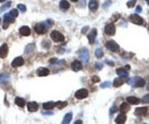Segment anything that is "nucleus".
I'll return each instance as SVG.
<instances>
[{"label": "nucleus", "instance_id": "nucleus-1", "mask_svg": "<svg viewBox=\"0 0 149 124\" xmlns=\"http://www.w3.org/2000/svg\"><path fill=\"white\" fill-rule=\"evenodd\" d=\"M4 23H3V29H7L8 28V26L11 24V23H13L14 21H15V16L14 15H12L10 12L9 13H6L5 15H4Z\"/></svg>", "mask_w": 149, "mask_h": 124}, {"label": "nucleus", "instance_id": "nucleus-2", "mask_svg": "<svg viewBox=\"0 0 149 124\" xmlns=\"http://www.w3.org/2000/svg\"><path fill=\"white\" fill-rule=\"evenodd\" d=\"M51 39L54 41V42H57V43H61V42H64L65 41V37L63 34H61L60 32L58 31H53L51 33Z\"/></svg>", "mask_w": 149, "mask_h": 124}, {"label": "nucleus", "instance_id": "nucleus-3", "mask_svg": "<svg viewBox=\"0 0 149 124\" xmlns=\"http://www.w3.org/2000/svg\"><path fill=\"white\" fill-rule=\"evenodd\" d=\"M105 46H106V48H107L108 50H110L111 52L116 53V52L119 51V46H118V44H117L116 42H114V41H107V43H106Z\"/></svg>", "mask_w": 149, "mask_h": 124}, {"label": "nucleus", "instance_id": "nucleus-4", "mask_svg": "<svg viewBox=\"0 0 149 124\" xmlns=\"http://www.w3.org/2000/svg\"><path fill=\"white\" fill-rule=\"evenodd\" d=\"M78 55H79V59H80V61H81L82 63H87V62H88L89 54H88V52H87L86 49H82V50L78 53Z\"/></svg>", "mask_w": 149, "mask_h": 124}, {"label": "nucleus", "instance_id": "nucleus-5", "mask_svg": "<svg viewBox=\"0 0 149 124\" xmlns=\"http://www.w3.org/2000/svg\"><path fill=\"white\" fill-rule=\"evenodd\" d=\"M87 95H88V91H87V89H85V88H80V89H78V90L75 92V94H74V96H75L77 99H83V98H85Z\"/></svg>", "mask_w": 149, "mask_h": 124}, {"label": "nucleus", "instance_id": "nucleus-6", "mask_svg": "<svg viewBox=\"0 0 149 124\" xmlns=\"http://www.w3.org/2000/svg\"><path fill=\"white\" fill-rule=\"evenodd\" d=\"M130 20H131L132 23H134V24H136V25H142V24L144 23L143 19H142L140 16L136 15V14L131 15V16H130Z\"/></svg>", "mask_w": 149, "mask_h": 124}, {"label": "nucleus", "instance_id": "nucleus-7", "mask_svg": "<svg viewBox=\"0 0 149 124\" xmlns=\"http://www.w3.org/2000/svg\"><path fill=\"white\" fill-rule=\"evenodd\" d=\"M104 32L106 35H109V36H112L115 34V27L113 24H107L104 28Z\"/></svg>", "mask_w": 149, "mask_h": 124}, {"label": "nucleus", "instance_id": "nucleus-8", "mask_svg": "<svg viewBox=\"0 0 149 124\" xmlns=\"http://www.w3.org/2000/svg\"><path fill=\"white\" fill-rule=\"evenodd\" d=\"M24 64V59L22 57H17L13 62H12V67L13 68H18V67H21L23 66Z\"/></svg>", "mask_w": 149, "mask_h": 124}, {"label": "nucleus", "instance_id": "nucleus-9", "mask_svg": "<svg viewBox=\"0 0 149 124\" xmlns=\"http://www.w3.org/2000/svg\"><path fill=\"white\" fill-rule=\"evenodd\" d=\"M35 32L37 34H39V35H42V34H44L46 32V27L44 26L43 23L42 24H37L35 26Z\"/></svg>", "mask_w": 149, "mask_h": 124}, {"label": "nucleus", "instance_id": "nucleus-10", "mask_svg": "<svg viewBox=\"0 0 149 124\" xmlns=\"http://www.w3.org/2000/svg\"><path fill=\"white\" fill-rule=\"evenodd\" d=\"M71 68L74 72H78V71H80L82 69V66H81V63L79 61H74L72 63V65H71Z\"/></svg>", "mask_w": 149, "mask_h": 124}, {"label": "nucleus", "instance_id": "nucleus-11", "mask_svg": "<svg viewBox=\"0 0 149 124\" xmlns=\"http://www.w3.org/2000/svg\"><path fill=\"white\" fill-rule=\"evenodd\" d=\"M88 8L92 12H94L95 10H97V8H98V1L97 0H90L88 2Z\"/></svg>", "mask_w": 149, "mask_h": 124}, {"label": "nucleus", "instance_id": "nucleus-12", "mask_svg": "<svg viewBox=\"0 0 149 124\" xmlns=\"http://www.w3.org/2000/svg\"><path fill=\"white\" fill-rule=\"evenodd\" d=\"M7 54H8V47H7L6 44H3V45L0 47V58H1V59L6 58Z\"/></svg>", "mask_w": 149, "mask_h": 124}, {"label": "nucleus", "instance_id": "nucleus-13", "mask_svg": "<svg viewBox=\"0 0 149 124\" xmlns=\"http://www.w3.org/2000/svg\"><path fill=\"white\" fill-rule=\"evenodd\" d=\"M19 32H20V34H21L22 36H25V37H28V36L31 34V30H30V28L27 27V26L21 27L20 30H19Z\"/></svg>", "mask_w": 149, "mask_h": 124}, {"label": "nucleus", "instance_id": "nucleus-14", "mask_svg": "<svg viewBox=\"0 0 149 124\" xmlns=\"http://www.w3.org/2000/svg\"><path fill=\"white\" fill-rule=\"evenodd\" d=\"M50 74V71L47 68H40L37 70V75L39 77H46Z\"/></svg>", "mask_w": 149, "mask_h": 124}, {"label": "nucleus", "instance_id": "nucleus-15", "mask_svg": "<svg viewBox=\"0 0 149 124\" xmlns=\"http://www.w3.org/2000/svg\"><path fill=\"white\" fill-rule=\"evenodd\" d=\"M27 107H28V110H29V111H31V112H35V111L38 110L39 105L37 104V102L32 101V102H29V103L27 104Z\"/></svg>", "mask_w": 149, "mask_h": 124}, {"label": "nucleus", "instance_id": "nucleus-16", "mask_svg": "<svg viewBox=\"0 0 149 124\" xmlns=\"http://www.w3.org/2000/svg\"><path fill=\"white\" fill-rule=\"evenodd\" d=\"M96 37V29H92L89 34H87V38H88V41L90 44H93L94 43V39Z\"/></svg>", "mask_w": 149, "mask_h": 124}, {"label": "nucleus", "instance_id": "nucleus-17", "mask_svg": "<svg viewBox=\"0 0 149 124\" xmlns=\"http://www.w3.org/2000/svg\"><path fill=\"white\" fill-rule=\"evenodd\" d=\"M147 111H148L147 107H138L135 109V114L138 116H143L147 113Z\"/></svg>", "mask_w": 149, "mask_h": 124}, {"label": "nucleus", "instance_id": "nucleus-18", "mask_svg": "<svg viewBox=\"0 0 149 124\" xmlns=\"http://www.w3.org/2000/svg\"><path fill=\"white\" fill-rule=\"evenodd\" d=\"M126 121V114L124 113V112H122V113H120L117 117H116V119H115V122L116 123H124Z\"/></svg>", "mask_w": 149, "mask_h": 124}, {"label": "nucleus", "instance_id": "nucleus-19", "mask_svg": "<svg viewBox=\"0 0 149 124\" xmlns=\"http://www.w3.org/2000/svg\"><path fill=\"white\" fill-rule=\"evenodd\" d=\"M126 100H127V102L130 103V104H138V103L140 102V100H139L137 97H135V96H128V97L126 98Z\"/></svg>", "mask_w": 149, "mask_h": 124}, {"label": "nucleus", "instance_id": "nucleus-20", "mask_svg": "<svg viewBox=\"0 0 149 124\" xmlns=\"http://www.w3.org/2000/svg\"><path fill=\"white\" fill-rule=\"evenodd\" d=\"M60 8L62 10H68L70 8V3L67 0H61V2H60Z\"/></svg>", "mask_w": 149, "mask_h": 124}, {"label": "nucleus", "instance_id": "nucleus-21", "mask_svg": "<svg viewBox=\"0 0 149 124\" xmlns=\"http://www.w3.org/2000/svg\"><path fill=\"white\" fill-rule=\"evenodd\" d=\"M116 73H117V75H118L120 78H127V77H128L127 72H126L125 70H123V69H117V70H116Z\"/></svg>", "mask_w": 149, "mask_h": 124}, {"label": "nucleus", "instance_id": "nucleus-22", "mask_svg": "<svg viewBox=\"0 0 149 124\" xmlns=\"http://www.w3.org/2000/svg\"><path fill=\"white\" fill-rule=\"evenodd\" d=\"M140 78L139 77H133V78H131V79H129L128 80V84L130 85V86H135V84H136V83L138 82V80H139Z\"/></svg>", "mask_w": 149, "mask_h": 124}, {"label": "nucleus", "instance_id": "nucleus-23", "mask_svg": "<svg viewBox=\"0 0 149 124\" xmlns=\"http://www.w3.org/2000/svg\"><path fill=\"white\" fill-rule=\"evenodd\" d=\"M129 109H130V106H129L127 103H125V102L121 103L120 106H119V110H120L121 112H127Z\"/></svg>", "mask_w": 149, "mask_h": 124}, {"label": "nucleus", "instance_id": "nucleus-24", "mask_svg": "<svg viewBox=\"0 0 149 124\" xmlns=\"http://www.w3.org/2000/svg\"><path fill=\"white\" fill-rule=\"evenodd\" d=\"M15 103L18 106H20V107H24L25 106V100L22 97H16L15 98Z\"/></svg>", "mask_w": 149, "mask_h": 124}, {"label": "nucleus", "instance_id": "nucleus-25", "mask_svg": "<svg viewBox=\"0 0 149 124\" xmlns=\"http://www.w3.org/2000/svg\"><path fill=\"white\" fill-rule=\"evenodd\" d=\"M43 107H44V109L50 110V109H53V108L55 107V103L52 102V101H50V102H45V103L43 104Z\"/></svg>", "mask_w": 149, "mask_h": 124}, {"label": "nucleus", "instance_id": "nucleus-26", "mask_svg": "<svg viewBox=\"0 0 149 124\" xmlns=\"http://www.w3.org/2000/svg\"><path fill=\"white\" fill-rule=\"evenodd\" d=\"M72 117H73V114H72L71 112H69V113H67V114L65 115V117H64V120H63V123H65V124L70 123V121L72 120Z\"/></svg>", "mask_w": 149, "mask_h": 124}, {"label": "nucleus", "instance_id": "nucleus-27", "mask_svg": "<svg viewBox=\"0 0 149 124\" xmlns=\"http://www.w3.org/2000/svg\"><path fill=\"white\" fill-rule=\"evenodd\" d=\"M122 84H123V81H122V79H120V78L115 79L114 82H113V86H114V87H118V86H120V85H122Z\"/></svg>", "mask_w": 149, "mask_h": 124}, {"label": "nucleus", "instance_id": "nucleus-28", "mask_svg": "<svg viewBox=\"0 0 149 124\" xmlns=\"http://www.w3.org/2000/svg\"><path fill=\"white\" fill-rule=\"evenodd\" d=\"M55 105H56L59 109H62V108L66 107V106L68 105V102H67V101H57V102L55 103Z\"/></svg>", "mask_w": 149, "mask_h": 124}, {"label": "nucleus", "instance_id": "nucleus-29", "mask_svg": "<svg viewBox=\"0 0 149 124\" xmlns=\"http://www.w3.org/2000/svg\"><path fill=\"white\" fill-rule=\"evenodd\" d=\"M144 85H145V81H144L143 79H141V78L138 80V82H137L136 84H135L136 87H142V86H144Z\"/></svg>", "mask_w": 149, "mask_h": 124}, {"label": "nucleus", "instance_id": "nucleus-30", "mask_svg": "<svg viewBox=\"0 0 149 124\" xmlns=\"http://www.w3.org/2000/svg\"><path fill=\"white\" fill-rule=\"evenodd\" d=\"M11 4H12V2H11V1H8V2H6L4 5H2V6H1L0 10H1V11H5L6 9H8V8L11 6Z\"/></svg>", "mask_w": 149, "mask_h": 124}, {"label": "nucleus", "instance_id": "nucleus-31", "mask_svg": "<svg viewBox=\"0 0 149 124\" xmlns=\"http://www.w3.org/2000/svg\"><path fill=\"white\" fill-rule=\"evenodd\" d=\"M10 80L9 75H0V82H8Z\"/></svg>", "mask_w": 149, "mask_h": 124}, {"label": "nucleus", "instance_id": "nucleus-32", "mask_svg": "<svg viewBox=\"0 0 149 124\" xmlns=\"http://www.w3.org/2000/svg\"><path fill=\"white\" fill-rule=\"evenodd\" d=\"M94 55H95V57L96 58H102V56H103V52H102V50H100V49H97V50H95V53H94Z\"/></svg>", "mask_w": 149, "mask_h": 124}, {"label": "nucleus", "instance_id": "nucleus-33", "mask_svg": "<svg viewBox=\"0 0 149 124\" xmlns=\"http://www.w3.org/2000/svg\"><path fill=\"white\" fill-rule=\"evenodd\" d=\"M17 8H18V10H20V11H22V12H25V11H26V6L23 5V4H18Z\"/></svg>", "mask_w": 149, "mask_h": 124}, {"label": "nucleus", "instance_id": "nucleus-34", "mask_svg": "<svg viewBox=\"0 0 149 124\" xmlns=\"http://www.w3.org/2000/svg\"><path fill=\"white\" fill-rule=\"evenodd\" d=\"M135 2H136V0H129V1L127 2V7L132 8V7L135 5Z\"/></svg>", "mask_w": 149, "mask_h": 124}, {"label": "nucleus", "instance_id": "nucleus-35", "mask_svg": "<svg viewBox=\"0 0 149 124\" xmlns=\"http://www.w3.org/2000/svg\"><path fill=\"white\" fill-rule=\"evenodd\" d=\"M42 45H43V47H44V48H49V47L51 46L50 42H49V41H47V40H44V41H43V43H42Z\"/></svg>", "mask_w": 149, "mask_h": 124}, {"label": "nucleus", "instance_id": "nucleus-36", "mask_svg": "<svg viewBox=\"0 0 149 124\" xmlns=\"http://www.w3.org/2000/svg\"><path fill=\"white\" fill-rule=\"evenodd\" d=\"M91 82L94 83H96L99 82V78H98L97 76H92V77H91Z\"/></svg>", "mask_w": 149, "mask_h": 124}, {"label": "nucleus", "instance_id": "nucleus-37", "mask_svg": "<svg viewBox=\"0 0 149 124\" xmlns=\"http://www.w3.org/2000/svg\"><path fill=\"white\" fill-rule=\"evenodd\" d=\"M110 85V82H105V83H102L101 84H100V87L101 88H105V87H107V86H109Z\"/></svg>", "mask_w": 149, "mask_h": 124}, {"label": "nucleus", "instance_id": "nucleus-38", "mask_svg": "<svg viewBox=\"0 0 149 124\" xmlns=\"http://www.w3.org/2000/svg\"><path fill=\"white\" fill-rule=\"evenodd\" d=\"M142 102H144V103H149V93L146 94V95H144V97L142 98Z\"/></svg>", "mask_w": 149, "mask_h": 124}, {"label": "nucleus", "instance_id": "nucleus-39", "mask_svg": "<svg viewBox=\"0 0 149 124\" xmlns=\"http://www.w3.org/2000/svg\"><path fill=\"white\" fill-rule=\"evenodd\" d=\"M95 68H96L97 70H101L102 65H101V64H95Z\"/></svg>", "mask_w": 149, "mask_h": 124}, {"label": "nucleus", "instance_id": "nucleus-40", "mask_svg": "<svg viewBox=\"0 0 149 124\" xmlns=\"http://www.w3.org/2000/svg\"><path fill=\"white\" fill-rule=\"evenodd\" d=\"M136 12H137V13H140V12H141V7H140V6H137V7H136Z\"/></svg>", "mask_w": 149, "mask_h": 124}, {"label": "nucleus", "instance_id": "nucleus-41", "mask_svg": "<svg viewBox=\"0 0 149 124\" xmlns=\"http://www.w3.org/2000/svg\"><path fill=\"white\" fill-rule=\"evenodd\" d=\"M105 63L108 64V65H110V66H113V65H114V63H113V62H110V61H105Z\"/></svg>", "mask_w": 149, "mask_h": 124}, {"label": "nucleus", "instance_id": "nucleus-42", "mask_svg": "<svg viewBox=\"0 0 149 124\" xmlns=\"http://www.w3.org/2000/svg\"><path fill=\"white\" fill-rule=\"evenodd\" d=\"M114 111H115V107H113L112 109H110V113H111V114H112V113H113Z\"/></svg>", "mask_w": 149, "mask_h": 124}, {"label": "nucleus", "instance_id": "nucleus-43", "mask_svg": "<svg viewBox=\"0 0 149 124\" xmlns=\"http://www.w3.org/2000/svg\"><path fill=\"white\" fill-rule=\"evenodd\" d=\"M42 113H43V114H49V115H52V114H53L52 112H42Z\"/></svg>", "mask_w": 149, "mask_h": 124}, {"label": "nucleus", "instance_id": "nucleus-44", "mask_svg": "<svg viewBox=\"0 0 149 124\" xmlns=\"http://www.w3.org/2000/svg\"><path fill=\"white\" fill-rule=\"evenodd\" d=\"M54 62H57V59H52V60L50 61V63H54Z\"/></svg>", "mask_w": 149, "mask_h": 124}, {"label": "nucleus", "instance_id": "nucleus-45", "mask_svg": "<svg viewBox=\"0 0 149 124\" xmlns=\"http://www.w3.org/2000/svg\"><path fill=\"white\" fill-rule=\"evenodd\" d=\"M74 123H75V124H77V123H81V121H80V120H77V121H75Z\"/></svg>", "mask_w": 149, "mask_h": 124}, {"label": "nucleus", "instance_id": "nucleus-46", "mask_svg": "<svg viewBox=\"0 0 149 124\" xmlns=\"http://www.w3.org/2000/svg\"><path fill=\"white\" fill-rule=\"evenodd\" d=\"M125 69H126V70H129V69H130V67H129V66H125Z\"/></svg>", "mask_w": 149, "mask_h": 124}, {"label": "nucleus", "instance_id": "nucleus-47", "mask_svg": "<svg viewBox=\"0 0 149 124\" xmlns=\"http://www.w3.org/2000/svg\"><path fill=\"white\" fill-rule=\"evenodd\" d=\"M4 1H6V0H0V3H3Z\"/></svg>", "mask_w": 149, "mask_h": 124}, {"label": "nucleus", "instance_id": "nucleus-48", "mask_svg": "<svg viewBox=\"0 0 149 124\" xmlns=\"http://www.w3.org/2000/svg\"><path fill=\"white\" fill-rule=\"evenodd\" d=\"M147 89H148V90H149V83H148V84H147Z\"/></svg>", "mask_w": 149, "mask_h": 124}, {"label": "nucleus", "instance_id": "nucleus-49", "mask_svg": "<svg viewBox=\"0 0 149 124\" xmlns=\"http://www.w3.org/2000/svg\"><path fill=\"white\" fill-rule=\"evenodd\" d=\"M72 1H73V2H76V1H77V0H72Z\"/></svg>", "mask_w": 149, "mask_h": 124}, {"label": "nucleus", "instance_id": "nucleus-50", "mask_svg": "<svg viewBox=\"0 0 149 124\" xmlns=\"http://www.w3.org/2000/svg\"><path fill=\"white\" fill-rule=\"evenodd\" d=\"M145 1H146V2H147V3L149 4V0H145Z\"/></svg>", "mask_w": 149, "mask_h": 124}, {"label": "nucleus", "instance_id": "nucleus-51", "mask_svg": "<svg viewBox=\"0 0 149 124\" xmlns=\"http://www.w3.org/2000/svg\"><path fill=\"white\" fill-rule=\"evenodd\" d=\"M0 23H1V19H0Z\"/></svg>", "mask_w": 149, "mask_h": 124}]
</instances>
